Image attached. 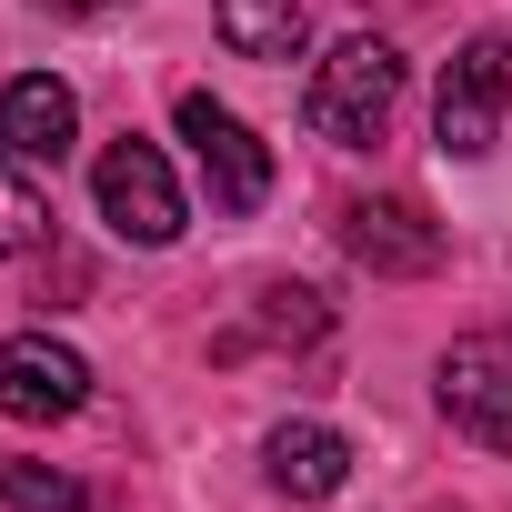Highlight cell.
<instances>
[{"mask_svg":"<svg viewBox=\"0 0 512 512\" xmlns=\"http://www.w3.org/2000/svg\"><path fill=\"white\" fill-rule=\"evenodd\" d=\"M392 101H402V51L372 41V31H352V41L322 51V71H312V91H302V121H312L332 151H372V141L392 131Z\"/></svg>","mask_w":512,"mask_h":512,"instance_id":"cell-1","label":"cell"},{"mask_svg":"<svg viewBox=\"0 0 512 512\" xmlns=\"http://www.w3.org/2000/svg\"><path fill=\"white\" fill-rule=\"evenodd\" d=\"M502 111H512V31H472L452 61H442V91H432V141L452 161H482L502 141Z\"/></svg>","mask_w":512,"mask_h":512,"instance_id":"cell-2","label":"cell"},{"mask_svg":"<svg viewBox=\"0 0 512 512\" xmlns=\"http://www.w3.org/2000/svg\"><path fill=\"white\" fill-rule=\"evenodd\" d=\"M91 201H101V221H111L121 241H141V251H171V241H181V221H191V201H181L171 161H161L141 131H121V141L91 161Z\"/></svg>","mask_w":512,"mask_h":512,"instance_id":"cell-3","label":"cell"},{"mask_svg":"<svg viewBox=\"0 0 512 512\" xmlns=\"http://www.w3.org/2000/svg\"><path fill=\"white\" fill-rule=\"evenodd\" d=\"M181 141H191V161H201V191H211V211L221 221H241V211H262L272 201V141L251 131L241 111H221L211 91H181Z\"/></svg>","mask_w":512,"mask_h":512,"instance_id":"cell-4","label":"cell"},{"mask_svg":"<svg viewBox=\"0 0 512 512\" xmlns=\"http://www.w3.org/2000/svg\"><path fill=\"white\" fill-rule=\"evenodd\" d=\"M432 402L452 432H472L482 452H512V332H462L432 362Z\"/></svg>","mask_w":512,"mask_h":512,"instance_id":"cell-5","label":"cell"},{"mask_svg":"<svg viewBox=\"0 0 512 512\" xmlns=\"http://www.w3.org/2000/svg\"><path fill=\"white\" fill-rule=\"evenodd\" d=\"M342 251L362 272H392V282H422V272H442V221L422 211V201H402V191H382V201H342Z\"/></svg>","mask_w":512,"mask_h":512,"instance_id":"cell-6","label":"cell"},{"mask_svg":"<svg viewBox=\"0 0 512 512\" xmlns=\"http://www.w3.org/2000/svg\"><path fill=\"white\" fill-rule=\"evenodd\" d=\"M91 402V362L51 332H11L0 342V412L11 422H71Z\"/></svg>","mask_w":512,"mask_h":512,"instance_id":"cell-7","label":"cell"},{"mask_svg":"<svg viewBox=\"0 0 512 512\" xmlns=\"http://www.w3.org/2000/svg\"><path fill=\"white\" fill-rule=\"evenodd\" d=\"M81 141V91L51 81V71H21V81H0V151L31 161V171H61Z\"/></svg>","mask_w":512,"mask_h":512,"instance_id":"cell-8","label":"cell"},{"mask_svg":"<svg viewBox=\"0 0 512 512\" xmlns=\"http://www.w3.org/2000/svg\"><path fill=\"white\" fill-rule=\"evenodd\" d=\"M262 462H272V482H282L292 502H332V492L352 482V442H342L332 422H272V432H262Z\"/></svg>","mask_w":512,"mask_h":512,"instance_id":"cell-9","label":"cell"},{"mask_svg":"<svg viewBox=\"0 0 512 512\" xmlns=\"http://www.w3.org/2000/svg\"><path fill=\"white\" fill-rule=\"evenodd\" d=\"M211 21H221V41H231L241 61H292L302 31H312L302 0H211Z\"/></svg>","mask_w":512,"mask_h":512,"instance_id":"cell-10","label":"cell"},{"mask_svg":"<svg viewBox=\"0 0 512 512\" xmlns=\"http://www.w3.org/2000/svg\"><path fill=\"white\" fill-rule=\"evenodd\" d=\"M322 292H302V282H272L262 292V322H251V332H231L221 352H251V342H322Z\"/></svg>","mask_w":512,"mask_h":512,"instance_id":"cell-11","label":"cell"},{"mask_svg":"<svg viewBox=\"0 0 512 512\" xmlns=\"http://www.w3.org/2000/svg\"><path fill=\"white\" fill-rule=\"evenodd\" d=\"M0 502L11 512H91V482L51 472V462H0Z\"/></svg>","mask_w":512,"mask_h":512,"instance_id":"cell-12","label":"cell"},{"mask_svg":"<svg viewBox=\"0 0 512 512\" xmlns=\"http://www.w3.org/2000/svg\"><path fill=\"white\" fill-rule=\"evenodd\" d=\"M41 231H51V201L31 191V161L0 151V262H11V251H31Z\"/></svg>","mask_w":512,"mask_h":512,"instance_id":"cell-13","label":"cell"},{"mask_svg":"<svg viewBox=\"0 0 512 512\" xmlns=\"http://www.w3.org/2000/svg\"><path fill=\"white\" fill-rule=\"evenodd\" d=\"M51 11H111V0H51Z\"/></svg>","mask_w":512,"mask_h":512,"instance_id":"cell-14","label":"cell"}]
</instances>
